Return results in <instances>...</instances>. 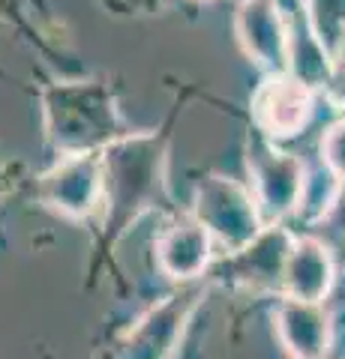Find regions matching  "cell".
Wrapping results in <instances>:
<instances>
[{
	"label": "cell",
	"mask_w": 345,
	"mask_h": 359,
	"mask_svg": "<svg viewBox=\"0 0 345 359\" xmlns=\"http://www.w3.org/2000/svg\"><path fill=\"white\" fill-rule=\"evenodd\" d=\"M46 129L60 156L103 153L124 135V120L103 84H58L46 93Z\"/></svg>",
	"instance_id": "6da1fadb"
},
{
	"label": "cell",
	"mask_w": 345,
	"mask_h": 359,
	"mask_svg": "<svg viewBox=\"0 0 345 359\" xmlns=\"http://www.w3.org/2000/svg\"><path fill=\"white\" fill-rule=\"evenodd\" d=\"M105 165V228L124 231L160 192L162 147L153 135H124L103 150Z\"/></svg>",
	"instance_id": "7a4b0ae2"
},
{
	"label": "cell",
	"mask_w": 345,
	"mask_h": 359,
	"mask_svg": "<svg viewBox=\"0 0 345 359\" xmlns=\"http://www.w3.org/2000/svg\"><path fill=\"white\" fill-rule=\"evenodd\" d=\"M189 216L207 228L219 255H235L247 249L267 228L249 183L226 174H207L198 180Z\"/></svg>",
	"instance_id": "3957f363"
},
{
	"label": "cell",
	"mask_w": 345,
	"mask_h": 359,
	"mask_svg": "<svg viewBox=\"0 0 345 359\" xmlns=\"http://www.w3.org/2000/svg\"><path fill=\"white\" fill-rule=\"evenodd\" d=\"M247 171L249 189L267 224H285L297 216L309 171L300 156L282 150L280 141L255 129L247 144Z\"/></svg>",
	"instance_id": "277c9868"
},
{
	"label": "cell",
	"mask_w": 345,
	"mask_h": 359,
	"mask_svg": "<svg viewBox=\"0 0 345 359\" xmlns=\"http://www.w3.org/2000/svg\"><path fill=\"white\" fill-rule=\"evenodd\" d=\"M39 198L48 210L72 222H91L105 210V165L103 153L60 156L39 177Z\"/></svg>",
	"instance_id": "5b68a950"
},
{
	"label": "cell",
	"mask_w": 345,
	"mask_h": 359,
	"mask_svg": "<svg viewBox=\"0 0 345 359\" xmlns=\"http://www.w3.org/2000/svg\"><path fill=\"white\" fill-rule=\"evenodd\" d=\"M202 297V285L189 282L144 311L120 341V359H171Z\"/></svg>",
	"instance_id": "8992f818"
},
{
	"label": "cell",
	"mask_w": 345,
	"mask_h": 359,
	"mask_svg": "<svg viewBox=\"0 0 345 359\" xmlns=\"http://www.w3.org/2000/svg\"><path fill=\"white\" fill-rule=\"evenodd\" d=\"M315 111V90L292 72L264 75L252 96V123L273 141H288L300 135Z\"/></svg>",
	"instance_id": "52a82bcc"
},
{
	"label": "cell",
	"mask_w": 345,
	"mask_h": 359,
	"mask_svg": "<svg viewBox=\"0 0 345 359\" xmlns=\"http://www.w3.org/2000/svg\"><path fill=\"white\" fill-rule=\"evenodd\" d=\"M235 33L243 54L264 75L292 69V27L276 0H243L235 13Z\"/></svg>",
	"instance_id": "ba28073f"
},
{
	"label": "cell",
	"mask_w": 345,
	"mask_h": 359,
	"mask_svg": "<svg viewBox=\"0 0 345 359\" xmlns=\"http://www.w3.org/2000/svg\"><path fill=\"white\" fill-rule=\"evenodd\" d=\"M216 243L207 228L193 216H181L169 222L153 243V261L157 269L174 285L202 282L216 261Z\"/></svg>",
	"instance_id": "9c48e42d"
},
{
	"label": "cell",
	"mask_w": 345,
	"mask_h": 359,
	"mask_svg": "<svg viewBox=\"0 0 345 359\" xmlns=\"http://www.w3.org/2000/svg\"><path fill=\"white\" fill-rule=\"evenodd\" d=\"M273 332L292 359H327L333 347V314L325 302L282 297L273 311Z\"/></svg>",
	"instance_id": "30bf717a"
},
{
	"label": "cell",
	"mask_w": 345,
	"mask_h": 359,
	"mask_svg": "<svg viewBox=\"0 0 345 359\" xmlns=\"http://www.w3.org/2000/svg\"><path fill=\"white\" fill-rule=\"evenodd\" d=\"M337 287V257L330 245L315 233H300L292 243L282 269L280 297L304 302H327Z\"/></svg>",
	"instance_id": "8fae6325"
},
{
	"label": "cell",
	"mask_w": 345,
	"mask_h": 359,
	"mask_svg": "<svg viewBox=\"0 0 345 359\" xmlns=\"http://www.w3.org/2000/svg\"><path fill=\"white\" fill-rule=\"evenodd\" d=\"M297 233H292L285 224H267V228L255 237L247 249L235 255H222L231 282L255 290H276L280 294L282 285V269L288 261Z\"/></svg>",
	"instance_id": "7c38bea8"
},
{
	"label": "cell",
	"mask_w": 345,
	"mask_h": 359,
	"mask_svg": "<svg viewBox=\"0 0 345 359\" xmlns=\"http://www.w3.org/2000/svg\"><path fill=\"white\" fill-rule=\"evenodd\" d=\"M339 186H342V180L333 174L327 165L318 162L315 168H309V171H306V186H304V198H300V207H297L294 219H304L309 224L325 222L330 216L333 204H337Z\"/></svg>",
	"instance_id": "4fadbf2b"
},
{
	"label": "cell",
	"mask_w": 345,
	"mask_h": 359,
	"mask_svg": "<svg viewBox=\"0 0 345 359\" xmlns=\"http://www.w3.org/2000/svg\"><path fill=\"white\" fill-rule=\"evenodd\" d=\"M318 162L327 165L339 180H345V117L333 120L330 126L321 132V141H318Z\"/></svg>",
	"instance_id": "5bb4252c"
},
{
	"label": "cell",
	"mask_w": 345,
	"mask_h": 359,
	"mask_svg": "<svg viewBox=\"0 0 345 359\" xmlns=\"http://www.w3.org/2000/svg\"><path fill=\"white\" fill-rule=\"evenodd\" d=\"M318 93L325 96L327 105L345 111V63H342V60L333 57L330 72H327V78H325V84H321Z\"/></svg>",
	"instance_id": "9a60e30c"
},
{
	"label": "cell",
	"mask_w": 345,
	"mask_h": 359,
	"mask_svg": "<svg viewBox=\"0 0 345 359\" xmlns=\"http://www.w3.org/2000/svg\"><path fill=\"white\" fill-rule=\"evenodd\" d=\"M325 224H330L333 231L345 237V180H342L339 195H337V204H333V210H330V216L325 219Z\"/></svg>",
	"instance_id": "2e32d148"
},
{
	"label": "cell",
	"mask_w": 345,
	"mask_h": 359,
	"mask_svg": "<svg viewBox=\"0 0 345 359\" xmlns=\"http://www.w3.org/2000/svg\"><path fill=\"white\" fill-rule=\"evenodd\" d=\"M333 57H337V60H342L345 63V25L339 27V33H337V39H333Z\"/></svg>",
	"instance_id": "e0dca14e"
}]
</instances>
